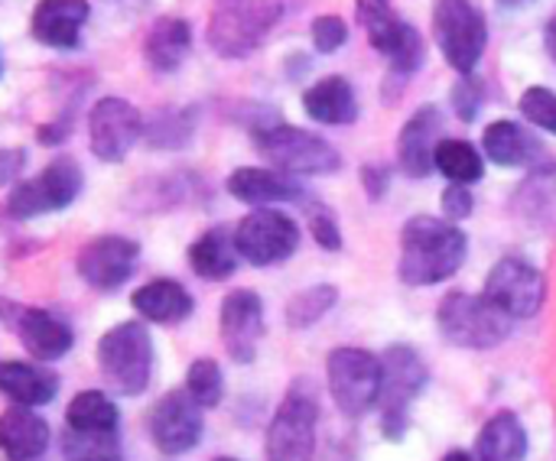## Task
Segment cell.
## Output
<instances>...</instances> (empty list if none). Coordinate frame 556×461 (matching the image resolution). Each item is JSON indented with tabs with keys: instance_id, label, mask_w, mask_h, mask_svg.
I'll use <instances>...</instances> for the list:
<instances>
[{
	"instance_id": "obj_31",
	"label": "cell",
	"mask_w": 556,
	"mask_h": 461,
	"mask_svg": "<svg viewBox=\"0 0 556 461\" xmlns=\"http://www.w3.org/2000/svg\"><path fill=\"white\" fill-rule=\"evenodd\" d=\"M65 426L78 433H104L121 430V410L101 390H81L65 407Z\"/></svg>"
},
{
	"instance_id": "obj_37",
	"label": "cell",
	"mask_w": 556,
	"mask_h": 461,
	"mask_svg": "<svg viewBox=\"0 0 556 461\" xmlns=\"http://www.w3.org/2000/svg\"><path fill=\"white\" fill-rule=\"evenodd\" d=\"M482 101H485V88H482V78H476L472 72H469V75H463V78L450 88L453 114H456L463 124L479 120V114H482Z\"/></svg>"
},
{
	"instance_id": "obj_34",
	"label": "cell",
	"mask_w": 556,
	"mask_h": 461,
	"mask_svg": "<svg viewBox=\"0 0 556 461\" xmlns=\"http://www.w3.org/2000/svg\"><path fill=\"white\" fill-rule=\"evenodd\" d=\"M339 303V290L329 286V283H316V286H306L300 290L290 303H287V325L303 332V329H313L316 322H323Z\"/></svg>"
},
{
	"instance_id": "obj_47",
	"label": "cell",
	"mask_w": 556,
	"mask_h": 461,
	"mask_svg": "<svg viewBox=\"0 0 556 461\" xmlns=\"http://www.w3.org/2000/svg\"><path fill=\"white\" fill-rule=\"evenodd\" d=\"M215 461H238V459H215Z\"/></svg>"
},
{
	"instance_id": "obj_15",
	"label": "cell",
	"mask_w": 556,
	"mask_h": 461,
	"mask_svg": "<svg viewBox=\"0 0 556 461\" xmlns=\"http://www.w3.org/2000/svg\"><path fill=\"white\" fill-rule=\"evenodd\" d=\"M0 319L3 325L20 338V345L36 358V361H59L72 351L75 345V332L65 319H59L49 309H36V306H13V303H0Z\"/></svg>"
},
{
	"instance_id": "obj_41",
	"label": "cell",
	"mask_w": 556,
	"mask_h": 461,
	"mask_svg": "<svg viewBox=\"0 0 556 461\" xmlns=\"http://www.w3.org/2000/svg\"><path fill=\"white\" fill-rule=\"evenodd\" d=\"M309 234L323 251H342V228L329 208H313L309 212Z\"/></svg>"
},
{
	"instance_id": "obj_17",
	"label": "cell",
	"mask_w": 556,
	"mask_h": 461,
	"mask_svg": "<svg viewBox=\"0 0 556 461\" xmlns=\"http://www.w3.org/2000/svg\"><path fill=\"white\" fill-rule=\"evenodd\" d=\"M143 137L140 111L124 98H101L88 114V143L91 153L104 163H121L130 146Z\"/></svg>"
},
{
	"instance_id": "obj_36",
	"label": "cell",
	"mask_w": 556,
	"mask_h": 461,
	"mask_svg": "<svg viewBox=\"0 0 556 461\" xmlns=\"http://www.w3.org/2000/svg\"><path fill=\"white\" fill-rule=\"evenodd\" d=\"M150 146L156 150H176L192 140V117L186 111H166L156 117V124L147 133Z\"/></svg>"
},
{
	"instance_id": "obj_22",
	"label": "cell",
	"mask_w": 556,
	"mask_h": 461,
	"mask_svg": "<svg viewBox=\"0 0 556 461\" xmlns=\"http://www.w3.org/2000/svg\"><path fill=\"white\" fill-rule=\"evenodd\" d=\"M52 430L33 407H7L0 413V456L10 461H36L49 452Z\"/></svg>"
},
{
	"instance_id": "obj_33",
	"label": "cell",
	"mask_w": 556,
	"mask_h": 461,
	"mask_svg": "<svg viewBox=\"0 0 556 461\" xmlns=\"http://www.w3.org/2000/svg\"><path fill=\"white\" fill-rule=\"evenodd\" d=\"M62 459L65 461H127L121 446V430H104V433H78L68 430L62 433Z\"/></svg>"
},
{
	"instance_id": "obj_29",
	"label": "cell",
	"mask_w": 556,
	"mask_h": 461,
	"mask_svg": "<svg viewBox=\"0 0 556 461\" xmlns=\"http://www.w3.org/2000/svg\"><path fill=\"white\" fill-rule=\"evenodd\" d=\"M192 49V26L182 16H160L143 39V59L153 72H176Z\"/></svg>"
},
{
	"instance_id": "obj_6",
	"label": "cell",
	"mask_w": 556,
	"mask_h": 461,
	"mask_svg": "<svg viewBox=\"0 0 556 461\" xmlns=\"http://www.w3.org/2000/svg\"><path fill=\"white\" fill-rule=\"evenodd\" d=\"M316 433L319 400L306 381H296L267 426L264 456L267 461H316Z\"/></svg>"
},
{
	"instance_id": "obj_38",
	"label": "cell",
	"mask_w": 556,
	"mask_h": 461,
	"mask_svg": "<svg viewBox=\"0 0 556 461\" xmlns=\"http://www.w3.org/2000/svg\"><path fill=\"white\" fill-rule=\"evenodd\" d=\"M521 114L534 124V127H541V130H547V133H556V91L551 88H541V85H534V88H528L525 94H521Z\"/></svg>"
},
{
	"instance_id": "obj_8",
	"label": "cell",
	"mask_w": 556,
	"mask_h": 461,
	"mask_svg": "<svg viewBox=\"0 0 556 461\" xmlns=\"http://www.w3.org/2000/svg\"><path fill=\"white\" fill-rule=\"evenodd\" d=\"M254 146L264 159L274 163V169L290 176H329L342 166V156L329 140L290 124L257 127Z\"/></svg>"
},
{
	"instance_id": "obj_28",
	"label": "cell",
	"mask_w": 556,
	"mask_h": 461,
	"mask_svg": "<svg viewBox=\"0 0 556 461\" xmlns=\"http://www.w3.org/2000/svg\"><path fill=\"white\" fill-rule=\"evenodd\" d=\"M238 247H235V231L228 228H208L205 234H199L189 244V267L195 277L208 280V283H222L238 270Z\"/></svg>"
},
{
	"instance_id": "obj_24",
	"label": "cell",
	"mask_w": 556,
	"mask_h": 461,
	"mask_svg": "<svg viewBox=\"0 0 556 461\" xmlns=\"http://www.w3.org/2000/svg\"><path fill=\"white\" fill-rule=\"evenodd\" d=\"M303 111L316 124L345 127L358 117V94L345 75H326L303 91Z\"/></svg>"
},
{
	"instance_id": "obj_27",
	"label": "cell",
	"mask_w": 556,
	"mask_h": 461,
	"mask_svg": "<svg viewBox=\"0 0 556 461\" xmlns=\"http://www.w3.org/2000/svg\"><path fill=\"white\" fill-rule=\"evenodd\" d=\"M482 153H485L492 163L515 169V166H531V163H538V156L544 153V146H541V140H538L531 130H525L518 120H495V124H489L485 133H482Z\"/></svg>"
},
{
	"instance_id": "obj_25",
	"label": "cell",
	"mask_w": 556,
	"mask_h": 461,
	"mask_svg": "<svg viewBox=\"0 0 556 461\" xmlns=\"http://www.w3.org/2000/svg\"><path fill=\"white\" fill-rule=\"evenodd\" d=\"M130 306H134L137 316H143L153 325H176V322H186L195 312L192 293L182 283L166 280V277L163 280H150L147 286H140L130 296Z\"/></svg>"
},
{
	"instance_id": "obj_43",
	"label": "cell",
	"mask_w": 556,
	"mask_h": 461,
	"mask_svg": "<svg viewBox=\"0 0 556 461\" xmlns=\"http://www.w3.org/2000/svg\"><path fill=\"white\" fill-rule=\"evenodd\" d=\"M362 185H365V195L371 202H378V199H384V192L391 185V172L384 166H365L362 169Z\"/></svg>"
},
{
	"instance_id": "obj_18",
	"label": "cell",
	"mask_w": 556,
	"mask_h": 461,
	"mask_svg": "<svg viewBox=\"0 0 556 461\" xmlns=\"http://www.w3.org/2000/svg\"><path fill=\"white\" fill-rule=\"evenodd\" d=\"M218 335L235 364H251L264 338V299L254 290H231L222 299Z\"/></svg>"
},
{
	"instance_id": "obj_48",
	"label": "cell",
	"mask_w": 556,
	"mask_h": 461,
	"mask_svg": "<svg viewBox=\"0 0 556 461\" xmlns=\"http://www.w3.org/2000/svg\"><path fill=\"white\" fill-rule=\"evenodd\" d=\"M0 75H3V62H0Z\"/></svg>"
},
{
	"instance_id": "obj_19",
	"label": "cell",
	"mask_w": 556,
	"mask_h": 461,
	"mask_svg": "<svg viewBox=\"0 0 556 461\" xmlns=\"http://www.w3.org/2000/svg\"><path fill=\"white\" fill-rule=\"evenodd\" d=\"M443 114L433 104H424L397 133V169L407 179H427L433 172V150L440 143Z\"/></svg>"
},
{
	"instance_id": "obj_9",
	"label": "cell",
	"mask_w": 556,
	"mask_h": 461,
	"mask_svg": "<svg viewBox=\"0 0 556 461\" xmlns=\"http://www.w3.org/2000/svg\"><path fill=\"white\" fill-rule=\"evenodd\" d=\"M355 16L368 33L371 49L388 59L394 75L407 78L424 65V59H427L424 36L414 23H407L394 13L391 0H355Z\"/></svg>"
},
{
	"instance_id": "obj_26",
	"label": "cell",
	"mask_w": 556,
	"mask_h": 461,
	"mask_svg": "<svg viewBox=\"0 0 556 461\" xmlns=\"http://www.w3.org/2000/svg\"><path fill=\"white\" fill-rule=\"evenodd\" d=\"M0 394L20 407H46L59 394V374L29 361H0Z\"/></svg>"
},
{
	"instance_id": "obj_44",
	"label": "cell",
	"mask_w": 556,
	"mask_h": 461,
	"mask_svg": "<svg viewBox=\"0 0 556 461\" xmlns=\"http://www.w3.org/2000/svg\"><path fill=\"white\" fill-rule=\"evenodd\" d=\"M544 46H547L551 59L556 62V13L547 20V26H544Z\"/></svg>"
},
{
	"instance_id": "obj_10",
	"label": "cell",
	"mask_w": 556,
	"mask_h": 461,
	"mask_svg": "<svg viewBox=\"0 0 556 461\" xmlns=\"http://www.w3.org/2000/svg\"><path fill=\"white\" fill-rule=\"evenodd\" d=\"M433 36L450 68L459 75L476 72L485 55L489 29L485 16L472 0H437L433 3Z\"/></svg>"
},
{
	"instance_id": "obj_20",
	"label": "cell",
	"mask_w": 556,
	"mask_h": 461,
	"mask_svg": "<svg viewBox=\"0 0 556 461\" xmlns=\"http://www.w3.org/2000/svg\"><path fill=\"white\" fill-rule=\"evenodd\" d=\"M228 195L254 205V208H267V205H283V202H303L306 192L296 182V176L280 172V169H264V166H241L228 176L225 182Z\"/></svg>"
},
{
	"instance_id": "obj_46",
	"label": "cell",
	"mask_w": 556,
	"mask_h": 461,
	"mask_svg": "<svg viewBox=\"0 0 556 461\" xmlns=\"http://www.w3.org/2000/svg\"><path fill=\"white\" fill-rule=\"evenodd\" d=\"M502 10H525V7H531V3H538V0H495Z\"/></svg>"
},
{
	"instance_id": "obj_12",
	"label": "cell",
	"mask_w": 556,
	"mask_h": 461,
	"mask_svg": "<svg viewBox=\"0 0 556 461\" xmlns=\"http://www.w3.org/2000/svg\"><path fill=\"white\" fill-rule=\"evenodd\" d=\"M235 247L251 267H277L290 260L300 247V225L277 208H257L244 215L235 228Z\"/></svg>"
},
{
	"instance_id": "obj_5",
	"label": "cell",
	"mask_w": 556,
	"mask_h": 461,
	"mask_svg": "<svg viewBox=\"0 0 556 461\" xmlns=\"http://www.w3.org/2000/svg\"><path fill=\"white\" fill-rule=\"evenodd\" d=\"M280 0H215L208 16V46L222 59L251 55L277 26Z\"/></svg>"
},
{
	"instance_id": "obj_3",
	"label": "cell",
	"mask_w": 556,
	"mask_h": 461,
	"mask_svg": "<svg viewBox=\"0 0 556 461\" xmlns=\"http://www.w3.org/2000/svg\"><path fill=\"white\" fill-rule=\"evenodd\" d=\"M511 322L515 319H508L498 306H492L485 293L476 296L466 290H453L437 306V329L443 342L466 351H492L505 345L511 335Z\"/></svg>"
},
{
	"instance_id": "obj_21",
	"label": "cell",
	"mask_w": 556,
	"mask_h": 461,
	"mask_svg": "<svg viewBox=\"0 0 556 461\" xmlns=\"http://www.w3.org/2000/svg\"><path fill=\"white\" fill-rule=\"evenodd\" d=\"M515 218L534 234L556 231V163H534L511 199Z\"/></svg>"
},
{
	"instance_id": "obj_42",
	"label": "cell",
	"mask_w": 556,
	"mask_h": 461,
	"mask_svg": "<svg viewBox=\"0 0 556 461\" xmlns=\"http://www.w3.org/2000/svg\"><path fill=\"white\" fill-rule=\"evenodd\" d=\"M23 169H26V150H16V146L0 150V185L20 182Z\"/></svg>"
},
{
	"instance_id": "obj_16",
	"label": "cell",
	"mask_w": 556,
	"mask_h": 461,
	"mask_svg": "<svg viewBox=\"0 0 556 461\" xmlns=\"http://www.w3.org/2000/svg\"><path fill=\"white\" fill-rule=\"evenodd\" d=\"M137 260H140V244L137 241H130L124 234H101V238H91L78 251L75 270L91 290L114 293L134 277Z\"/></svg>"
},
{
	"instance_id": "obj_40",
	"label": "cell",
	"mask_w": 556,
	"mask_h": 461,
	"mask_svg": "<svg viewBox=\"0 0 556 461\" xmlns=\"http://www.w3.org/2000/svg\"><path fill=\"white\" fill-rule=\"evenodd\" d=\"M440 208H443V218H446V221L459 225V221H466V218L476 212V195H472L469 185L450 182V185L443 189V195H440Z\"/></svg>"
},
{
	"instance_id": "obj_1",
	"label": "cell",
	"mask_w": 556,
	"mask_h": 461,
	"mask_svg": "<svg viewBox=\"0 0 556 461\" xmlns=\"http://www.w3.org/2000/svg\"><path fill=\"white\" fill-rule=\"evenodd\" d=\"M469 257V238L459 225L437 215H414L401 228L397 277L404 286H437L453 280Z\"/></svg>"
},
{
	"instance_id": "obj_13",
	"label": "cell",
	"mask_w": 556,
	"mask_h": 461,
	"mask_svg": "<svg viewBox=\"0 0 556 461\" xmlns=\"http://www.w3.org/2000/svg\"><path fill=\"white\" fill-rule=\"evenodd\" d=\"M485 299L508 319H534L547 299L544 273L525 257H502L485 277Z\"/></svg>"
},
{
	"instance_id": "obj_23",
	"label": "cell",
	"mask_w": 556,
	"mask_h": 461,
	"mask_svg": "<svg viewBox=\"0 0 556 461\" xmlns=\"http://www.w3.org/2000/svg\"><path fill=\"white\" fill-rule=\"evenodd\" d=\"M88 0H39L29 20L33 36L52 49H75L88 20Z\"/></svg>"
},
{
	"instance_id": "obj_11",
	"label": "cell",
	"mask_w": 556,
	"mask_h": 461,
	"mask_svg": "<svg viewBox=\"0 0 556 461\" xmlns=\"http://www.w3.org/2000/svg\"><path fill=\"white\" fill-rule=\"evenodd\" d=\"M81 185H85L81 166L72 156H59L46 169H39V176L13 182L7 195V212L20 221L62 212L81 195Z\"/></svg>"
},
{
	"instance_id": "obj_39",
	"label": "cell",
	"mask_w": 556,
	"mask_h": 461,
	"mask_svg": "<svg viewBox=\"0 0 556 461\" xmlns=\"http://www.w3.org/2000/svg\"><path fill=\"white\" fill-rule=\"evenodd\" d=\"M345 42H349V26H345L342 16L326 13V16H316V20H313V46H316V52L332 55V52H339Z\"/></svg>"
},
{
	"instance_id": "obj_45",
	"label": "cell",
	"mask_w": 556,
	"mask_h": 461,
	"mask_svg": "<svg viewBox=\"0 0 556 461\" xmlns=\"http://www.w3.org/2000/svg\"><path fill=\"white\" fill-rule=\"evenodd\" d=\"M443 461H479V456H472V452H466V449H453V452H446Z\"/></svg>"
},
{
	"instance_id": "obj_35",
	"label": "cell",
	"mask_w": 556,
	"mask_h": 461,
	"mask_svg": "<svg viewBox=\"0 0 556 461\" xmlns=\"http://www.w3.org/2000/svg\"><path fill=\"white\" fill-rule=\"evenodd\" d=\"M186 390L202 410H215L225 400V374H222L218 361L195 358L186 371Z\"/></svg>"
},
{
	"instance_id": "obj_2",
	"label": "cell",
	"mask_w": 556,
	"mask_h": 461,
	"mask_svg": "<svg viewBox=\"0 0 556 461\" xmlns=\"http://www.w3.org/2000/svg\"><path fill=\"white\" fill-rule=\"evenodd\" d=\"M98 371L104 384L121 397L147 394L153 381V342L143 322H117L111 325L94 348Z\"/></svg>"
},
{
	"instance_id": "obj_30",
	"label": "cell",
	"mask_w": 556,
	"mask_h": 461,
	"mask_svg": "<svg viewBox=\"0 0 556 461\" xmlns=\"http://www.w3.org/2000/svg\"><path fill=\"white\" fill-rule=\"evenodd\" d=\"M528 449V430L515 413H495L492 420H485L476 439L479 461H525Z\"/></svg>"
},
{
	"instance_id": "obj_14",
	"label": "cell",
	"mask_w": 556,
	"mask_h": 461,
	"mask_svg": "<svg viewBox=\"0 0 556 461\" xmlns=\"http://www.w3.org/2000/svg\"><path fill=\"white\" fill-rule=\"evenodd\" d=\"M147 433L160 456L179 459L202 443V407L189 397V390H166L147 413Z\"/></svg>"
},
{
	"instance_id": "obj_32",
	"label": "cell",
	"mask_w": 556,
	"mask_h": 461,
	"mask_svg": "<svg viewBox=\"0 0 556 461\" xmlns=\"http://www.w3.org/2000/svg\"><path fill=\"white\" fill-rule=\"evenodd\" d=\"M433 169H440L450 182L472 185V182H479L485 176V159L472 143L446 137L433 150Z\"/></svg>"
},
{
	"instance_id": "obj_7",
	"label": "cell",
	"mask_w": 556,
	"mask_h": 461,
	"mask_svg": "<svg viewBox=\"0 0 556 461\" xmlns=\"http://www.w3.org/2000/svg\"><path fill=\"white\" fill-rule=\"evenodd\" d=\"M381 358L365 348H336L326 358V384L345 420L368 417L381 400Z\"/></svg>"
},
{
	"instance_id": "obj_4",
	"label": "cell",
	"mask_w": 556,
	"mask_h": 461,
	"mask_svg": "<svg viewBox=\"0 0 556 461\" xmlns=\"http://www.w3.org/2000/svg\"><path fill=\"white\" fill-rule=\"evenodd\" d=\"M381 436L401 443L410 430V410L430 384V371L410 345H391L381 355Z\"/></svg>"
}]
</instances>
